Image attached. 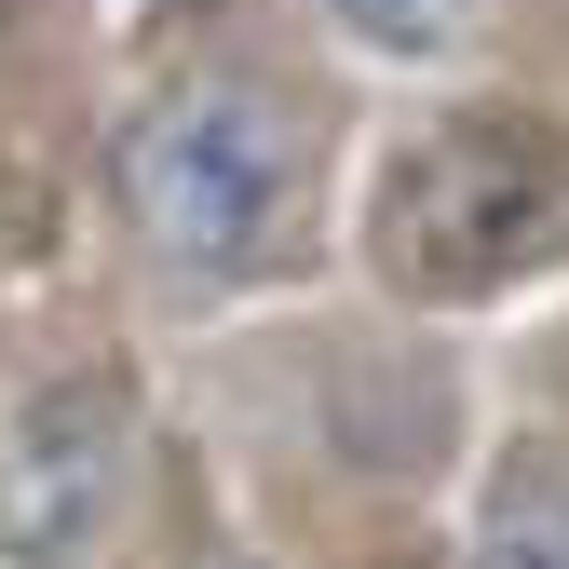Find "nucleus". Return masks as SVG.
I'll return each instance as SVG.
<instances>
[{
	"mask_svg": "<svg viewBox=\"0 0 569 569\" xmlns=\"http://www.w3.org/2000/svg\"><path fill=\"white\" fill-rule=\"evenodd\" d=\"M109 203L122 231L150 244L190 284H244L299 244V203H312V150L258 82H163L150 109L122 122L109 150Z\"/></svg>",
	"mask_w": 569,
	"mask_h": 569,
	"instance_id": "f257e3e1",
	"label": "nucleus"
},
{
	"mask_svg": "<svg viewBox=\"0 0 569 569\" xmlns=\"http://www.w3.org/2000/svg\"><path fill=\"white\" fill-rule=\"evenodd\" d=\"M380 271L407 299H488L569 244V150L542 122H420L407 150L380 163V218H367Z\"/></svg>",
	"mask_w": 569,
	"mask_h": 569,
	"instance_id": "f03ea898",
	"label": "nucleus"
},
{
	"mask_svg": "<svg viewBox=\"0 0 569 569\" xmlns=\"http://www.w3.org/2000/svg\"><path fill=\"white\" fill-rule=\"evenodd\" d=\"M122 475H136V420L96 380H41L0 407V556H82L122 516Z\"/></svg>",
	"mask_w": 569,
	"mask_h": 569,
	"instance_id": "7ed1b4c3",
	"label": "nucleus"
},
{
	"mask_svg": "<svg viewBox=\"0 0 569 569\" xmlns=\"http://www.w3.org/2000/svg\"><path fill=\"white\" fill-rule=\"evenodd\" d=\"M461 569H569V461L556 448L488 461L475 529H461Z\"/></svg>",
	"mask_w": 569,
	"mask_h": 569,
	"instance_id": "20e7f679",
	"label": "nucleus"
},
{
	"mask_svg": "<svg viewBox=\"0 0 569 569\" xmlns=\"http://www.w3.org/2000/svg\"><path fill=\"white\" fill-rule=\"evenodd\" d=\"M312 14H326L339 41L393 54V68H435V54H461V41L488 28V0H312Z\"/></svg>",
	"mask_w": 569,
	"mask_h": 569,
	"instance_id": "39448f33",
	"label": "nucleus"
}]
</instances>
